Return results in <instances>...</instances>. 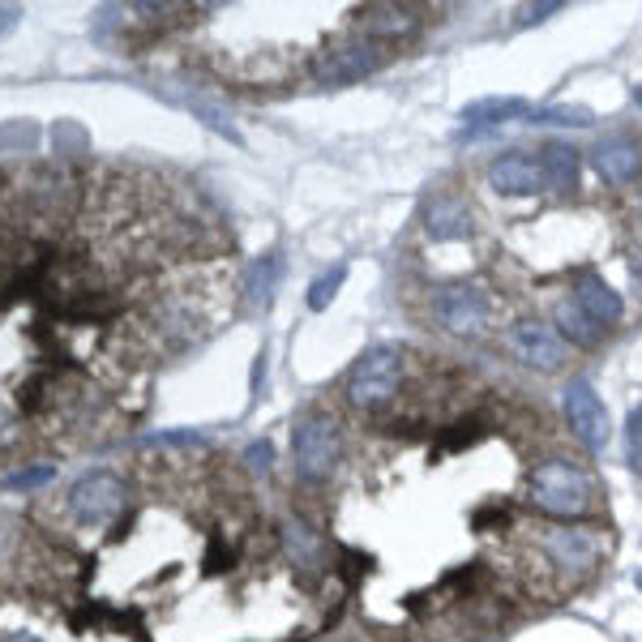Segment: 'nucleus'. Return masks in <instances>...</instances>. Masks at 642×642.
<instances>
[{"instance_id":"f257e3e1","label":"nucleus","mask_w":642,"mask_h":642,"mask_svg":"<svg viewBox=\"0 0 642 642\" xmlns=\"http://www.w3.org/2000/svg\"><path fill=\"white\" fill-rule=\"evenodd\" d=\"M527 493H531V506L545 514L548 522H582L600 506L596 476L582 463H574V458H545V463H536L531 480H527Z\"/></svg>"},{"instance_id":"f03ea898","label":"nucleus","mask_w":642,"mask_h":642,"mask_svg":"<svg viewBox=\"0 0 642 642\" xmlns=\"http://www.w3.org/2000/svg\"><path fill=\"white\" fill-rule=\"evenodd\" d=\"M407 382V348H394V343H377L355 360L343 377V398L348 407L360 412V416H373V412H385L398 390Z\"/></svg>"},{"instance_id":"7ed1b4c3","label":"nucleus","mask_w":642,"mask_h":642,"mask_svg":"<svg viewBox=\"0 0 642 642\" xmlns=\"http://www.w3.org/2000/svg\"><path fill=\"white\" fill-rule=\"evenodd\" d=\"M291 449H296V476L300 480L309 484V488L330 484L334 472H339V463H343V449H348L339 416L334 412H304V416L296 420Z\"/></svg>"},{"instance_id":"20e7f679","label":"nucleus","mask_w":642,"mask_h":642,"mask_svg":"<svg viewBox=\"0 0 642 642\" xmlns=\"http://www.w3.org/2000/svg\"><path fill=\"white\" fill-rule=\"evenodd\" d=\"M428 321L449 334V339H484L488 325H493V300L480 283L472 279H454V283H437L428 291Z\"/></svg>"},{"instance_id":"39448f33","label":"nucleus","mask_w":642,"mask_h":642,"mask_svg":"<svg viewBox=\"0 0 642 642\" xmlns=\"http://www.w3.org/2000/svg\"><path fill=\"white\" fill-rule=\"evenodd\" d=\"M536 552L545 557V566L566 582H582L600 570L604 561V540L582 527V522H548L536 536Z\"/></svg>"},{"instance_id":"423d86ee","label":"nucleus","mask_w":642,"mask_h":642,"mask_svg":"<svg viewBox=\"0 0 642 642\" xmlns=\"http://www.w3.org/2000/svg\"><path fill=\"white\" fill-rule=\"evenodd\" d=\"M128 506V484L107 472V467H95V472H82L77 480L69 484L64 493V510L73 522L82 527H107L112 518H121Z\"/></svg>"},{"instance_id":"0eeeda50","label":"nucleus","mask_w":642,"mask_h":642,"mask_svg":"<svg viewBox=\"0 0 642 642\" xmlns=\"http://www.w3.org/2000/svg\"><path fill=\"white\" fill-rule=\"evenodd\" d=\"M394 52L398 48H385L377 39H369V34H343L339 43H330L325 52L318 56L313 64V77H318L321 86H348V82H360V77H369V73H377L382 64L394 61Z\"/></svg>"},{"instance_id":"6e6552de","label":"nucleus","mask_w":642,"mask_h":642,"mask_svg":"<svg viewBox=\"0 0 642 642\" xmlns=\"http://www.w3.org/2000/svg\"><path fill=\"white\" fill-rule=\"evenodd\" d=\"M501 343L531 373H561L570 360V343L557 334V325L548 318H514Z\"/></svg>"},{"instance_id":"1a4fd4ad","label":"nucleus","mask_w":642,"mask_h":642,"mask_svg":"<svg viewBox=\"0 0 642 642\" xmlns=\"http://www.w3.org/2000/svg\"><path fill=\"white\" fill-rule=\"evenodd\" d=\"M561 416H566L574 442L587 449V454L609 449V437H612L609 407H604V398L596 394V385L591 382L574 377V382L566 385V394H561Z\"/></svg>"},{"instance_id":"9d476101","label":"nucleus","mask_w":642,"mask_h":642,"mask_svg":"<svg viewBox=\"0 0 642 642\" xmlns=\"http://www.w3.org/2000/svg\"><path fill=\"white\" fill-rule=\"evenodd\" d=\"M591 167L604 185H630L642 176V142H634L630 133H612L591 146Z\"/></svg>"},{"instance_id":"9b49d317","label":"nucleus","mask_w":642,"mask_h":642,"mask_svg":"<svg viewBox=\"0 0 642 642\" xmlns=\"http://www.w3.org/2000/svg\"><path fill=\"white\" fill-rule=\"evenodd\" d=\"M420 224H424V231H428L437 245H449V240H472V231H476V215H472V206H467L463 197H454V193H437V197L424 201Z\"/></svg>"},{"instance_id":"f8f14e48","label":"nucleus","mask_w":642,"mask_h":642,"mask_svg":"<svg viewBox=\"0 0 642 642\" xmlns=\"http://www.w3.org/2000/svg\"><path fill=\"white\" fill-rule=\"evenodd\" d=\"M488 185L497 193H506V197H536V193L545 189V167L536 155H527V151H506V155H497V159L488 163Z\"/></svg>"},{"instance_id":"ddd939ff","label":"nucleus","mask_w":642,"mask_h":642,"mask_svg":"<svg viewBox=\"0 0 642 642\" xmlns=\"http://www.w3.org/2000/svg\"><path fill=\"white\" fill-rule=\"evenodd\" d=\"M360 34H369V39H377L385 48H398L403 39H412L420 31V13L416 9H407V4H377V9H360L352 18Z\"/></svg>"},{"instance_id":"4468645a","label":"nucleus","mask_w":642,"mask_h":642,"mask_svg":"<svg viewBox=\"0 0 642 642\" xmlns=\"http://www.w3.org/2000/svg\"><path fill=\"white\" fill-rule=\"evenodd\" d=\"M570 300H574L591 321H600L604 330H617V325L625 321V300H621V291L609 288L600 275H578L574 288H570Z\"/></svg>"},{"instance_id":"2eb2a0df","label":"nucleus","mask_w":642,"mask_h":642,"mask_svg":"<svg viewBox=\"0 0 642 642\" xmlns=\"http://www.w3.org/2000/svg\"><path fill=\"white\" fill-rule=\"evenodd\" d=\"M552 325H557V334H561L566 343H574V348H600V343L609 339V330H604L600 321L587 318L574 300H561V304L552 309Z\"/></svg>"},{"instance_id":"dca6fc26","label":"nucleus","mask_w":642,"mask_h":642,"mask_svg":"<svg viewBox=\"0 0 642 642\" xmlns=\"http://www.w3.org/2000/svg\"><path fill=\"white\" fill-rule=\"evenodd\" d=\"M540 167H545V180L552 189H574L578 172H582V155H578L570 142H545L540 146Z\"/></svg>"},{"instance_id":"f3484780","label":"nucleus","mask_w":642,"mask_h":642,"mask_svg":"<svg viewBox=\"0 0 642 642\" xmlns=\"http://www.w3.org/2000/svg\"><path fill=\"white\" fill-rule=\"evenodd\" d=\"M279 279H283V253L270 249L266 257H257L253 266H249V275H245V304L249 309L270 304V296L279 291Z\"/></svg>"},{"instance_id":"a211bd4d","label":"nucleus","mask_w":642,"mask_h":642,"mask_svg":"<svg viewBox=\"0 0 642 642\" xmlns=\"http://www.w3.org/2000/svg\"><path fill=\"white\" fill-rule=\"evenodd\" d=\"M527 112H531V103H522V99H480V103H467L463 107V121L472 128H488V125H506V121H527Z\"/></svg>"},{"instance_id":"6ab92c4d","label":"nucleus","mask_w":642,"mask_h":642,"mask_svg":"<svg viewBox=\"0 0 642 642\" xmlns=\"http://www.w3.org/2000/svg\"><path fill=\"white\" fill-rule=\"evenodd\" d=\"M531 125H561V128H591L596 116L587 107H570V103H552V107H531L527 112Z\"/></svg>"},{"instance_id":"aec40b11","label":"nucleus","mask_w":642,"mask_h":642,"mask_svg":"<svg viewBox=\"0 0 642 642\" xmlns=\"http://www.w3.org/2000/svg\"><path fill=\"white\" fill-rule=\"evenodd\" d=\"M176 99L189 107L197 121H206V125L215 128V133H224L227 142H240V128L231 125V116H224V112H219V103H210V99H201V95H176Z\"/></svg>"},{"instance_id":"412c9836","label":"nucleus","mask_w":642,"mask_h":642,"mask_svg":"<svg viewBox=\"0 0 642 642\" xmlns=\"http://www.w3.org/2000/svg\"><path fill=\"white\" fill-rule=\"evenodd\" d=\"M343 279H348V266L339 261V266H330V270H321L318 279H313V288H309V309L321 313V309H330L334 304V296L343 291Z\"/></svg>"},{"instance_id":"4be33fe9","label":"nucleus","mask_w":642,"mask_h":642,"mask_svg":"<svg viewBox=\"0 0 642 642\" xmlns=\"http://www.w3.org/2000/svg\"><path fill=\"white\" fill-rule=\"evenodd\" d=\"M56 480V467L52 463H39V467H22V472H13L4 488H13V493H27V488H39V484H52Z\"/></svg>"},{"instance_id":"5701e85b","label":"nucleus","mask_w":642,"mask_h":642,"mask_svg":"<svg viewBox=\"0 0 642 642\" xmlns=\"http://www.w3.org/2000/svg\"><path fill=\"white\" fill-rule=\"evenodd\" d=\"M625 449H630V467H634V476H642V403L630 412V424H625Z\"/></svg>"},{"instance_id":"b1692460","label":"nucleus","mask_w":642,"mask_h":642,"mask_svg":"<svg viewBox=\"0 0 642 642\" xmlns=\"http://www.w3.org/2000/svg\"><path fill=\"white\" fill-rule=\"evenodd\" d=\"M249 467H253L257 476L275 467V449H270V442H253V446H249Z\"/></svg>"},{"instance_id":"393cba45","label":"nucleus","mask_w":642,"mask_h":642,"mask_svg":"<svg viewBox=\"0 0 642 642\" xmlns=\"http://www.w3.org/2000/svg\"><path fill=\"white\" fill-rule=\"evenodd\" d=\"M22 22V4H0V39Z\"/></svg>"},{"instance_id":"a878e982","label":"nucleus","mask_w":642,"mask_h":642,"mask_svg":"<svg viewBox=\"0 0 642 642\" xmlns=\"http://www.w3.org/2000/svg\"><path fill=\"white\" fill-rule=\"evenodd\" d=\"M630 266H634V279H639V291H642V249L630 257Z\"/></svg>"},{"instance_id":"bb28decb","label":"nucleus","mask_w":642,"mask_h":642,"mask_svg":"<svg viewBox=\"0 0 642 642\" xmlns=\"http://www.w3.org/2000/svg\"><path fill=\"white\" fill-rule=\"evenodd\" d=\"M4 642H39V639H34V634H27V630H18V634H9Z\"/></svg>"},{"instance_id":"cd10ccee","label":"nucleus","mask_w":642,"mask_h":642,"mask_svg":"<svg viewBox=\"0 0 642 642\" xmlns=\"http://www.w3.org/2000/svg\"><path fill=\"white\" fill-rule=\"evenodd\" d=\"M634 99H639V103H642V86H639V91H634Z\"/></svg>"},{"instance_id":"c85d7f7f","label":"nucleus","mask_w":642,"mask_h":642,"mask_svg":"<svg viewBox=\"0 0 642 642\" xmlns=\"http://www.w3.org/2000/svg\"><path fill=\"white\" fill-rule=\"evenodd\" d=\"M639 210H642V185H639Z\"/></svg>"},{"instance_id":"c756f323","label":"nucleus","mask_w":642,"mask_h":642,"mask_svg":"<svg viewBox=\"0 0 642 642\" xmlns=\"http://www.w3.org/2000/svg\"><path fill=\"white\" fill-rule=\"evenodd\" d=\"M639 587H642V574H639Z\"/></svg>"}]
</instances>
